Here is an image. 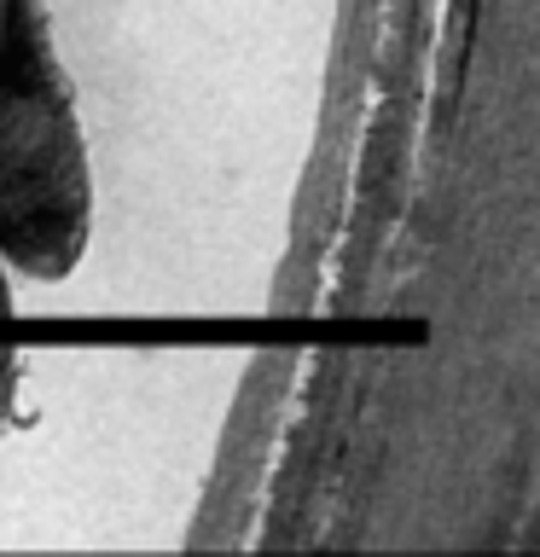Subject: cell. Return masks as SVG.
<instances>
[{
	"mask_svg": "<svg viewBox=\"0 0 540 557\" xmlns=\"http://www.w3.org/2000/svg\"><path fill=\"white\" fill-rule=\"evenodd\" d=\"M94 181L76 99L41 0H0V250L29 278H64L87 250Z\"/></svg>",
	"mask_w": 540,
	"mask_h": 557,
	"instance_id": "1",
	"label": "cell"
},
{
	"mask_svg": "<svg viewBox=\"0 0 540 557\" xmlns=\"http://www.w3.org/2000/svg\"><path fill=\"white\" fill-rule=\"evenodd\" d=\"M12 377H17V355H12V343L0 337V407H7V395H12Z\"/></svg>",
	"mask_w": 540,
	"mask_h": 557,
	"instance_id": "2",
	"label": "cell"
},
{
	"mask_svg": "<svg viewBox=\"0 0 540 557\" xmlns=\"http://www.w3.org/2000/svg\"><path fill=\"white\" fill-rule=\"evenodd\" d=\"M7 268H12V261H7V250H0V320L12 313V285H7Z\"/></svg>",
	"mask_w": 540,
	"mask_h": 557,
	"instance_id": "3",
	"label": "cell"
}]
</instances>
